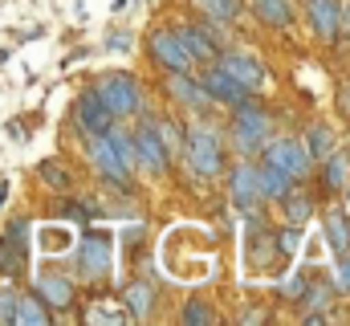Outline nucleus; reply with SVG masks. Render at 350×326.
Here are the masks:
<instances>
[{
    "label": "nucleus",
    "instance_id": "nucleus-1",
    "mask_svg": "<svg viewBox=\"0 0 350 326\" xmlns=\"http://www.w3.org/2000/svg\"><path fill=\"white\" fill-rule=\"evenodd\" d=\"M232 143H237V151L241 155H253V151H261L265 143H269V114L257 110L253 102H237V118H232Z\"/></svg>",
    "mask_w": 350,
    "mask_h": 326
},
{
    "label": "nucleus",
    "instance_id": "nucleus-2",
    "mask_svg": "<svg viewBox=\"0 0 350 326\" xmlns=\"http://www.w3.org/2000/svg\"><path fill=\"white\" fill-rule=\"evenodd\" d=\"M94 94L110 106V114H114V118H122V114H135V110H139V86H135V78H126V74H106V78H98Z\"/></svg>",
    "mask_w": 350,
    "mask_h": 326
},
{
    "label": "nucleus",
    "instance_id": "nucleus-3",
    "mask_svg": "<svg viewBox=\"0 0 350 326\" xmlns=\"http://www.w3.org/2000/svg\"><path fill=\"white\" fill-rule=\"evenodd\" d=\"M187 163H191V171L196 175H220V167H224V160H220V143H216V135L208 131V127H196L191 135H187Z\"/></svg>",
    "mask_w": 350,
    "mask_h": 326
},
{
    "label": "nucleus",
    "instance_id": "nucleus-4",
    "mask_svg": "<svg viewBox=\"0 0 350 326\" xmlns=\"http://www.w3.org/2000/svg\"><path fill=\"white\" fill-rule=\"evenodd\" d=\"M151 53H155V62L163 66V70H172V74H187L191 70V53H187V45H183V37H175L167 29H155L151 33Z\"/></svg>",
    "mask_w": 350,
    "mask_h": 326
},
{
    "label": "nucleus",
    "instance_id": "nucleus-5",
    "mask_svg": "<svg viewBox=\"0 0 350 326\" xmlns=\"http://www.w3.org/2000/svg\"><path fill=\"white\" fill-rule=\"evenodd\" d=\"M78 249V265H82V277H102V273H110V257H114V249L106 237H98V233H86L82 241H74Z\"/></svg>",
    "mask_w": 350,
    "mask_h": 326
},
{
    "label": "nucleus",
    "instance_id": "nucleus-6",
    "mask_svg": "<svg viewBox=\"0 0 350 326\" xmlns=\"http://www.w3.org/2000/svg\"><path fill=\"white\" fill-rule=\"evenodd\" d=\"M265 160L277 163L281 171H289L293 179L297 175H306L310 171V151H306V143H293V139H277V143H265Z\"/></svg>",
    "mask_w": 350,
    "mask_h": 326
},
{
    "label": "nucleus",
    "instance_id": "nucleus-7",
    "mask_svg": "<svg viewBox=\"0 0 350 326\" xmlns=\"http://www.w3.org/2000/svg\"><path fill=\"white\" fill-rule=\"evenodd\" d=\"M90 160L98 167V175H106L110 184H126V163L118 160V151H114V143H110L106 131L90 139Z\"/></svg>",
    "mask_w": 350,
    "mask_h": 326
},
{
    "label": "nucleus",
    "instance_id": "nucleus-8",
    "mask_svg": "<svg viewBox=\"0 0 350 326\" xmlns=\"http://www.w3.org/2000/svg\"><path fill=\"white\" fill-rule=\"evenodd\" d=\"M220 70H224L228 78L237 82L241 90H257V86L265 82V70H261V62H257V58H249V53H237V49L220 58Z\"/></svg>",
    "mask_w": 350,
    "mask_h": 326
},
{
    "label": "nucleus",
    "instance_id": "nucleus-9",
    "mask_svg": "<svg viewBox=\"0 0 350 326\" xmlns=\"http://www.w3.org/2000/svg\"><path fill=\"white\" fill-rule=\"evenodd\" d=\"M306 8H310V21H314L318 37L322 41H334L338 29H342V4L338 0H306Z\"/></svg>",
    "mask_w": 350,
    "mask_h": 326
},
{
    "label": "nucleus",
    "instance_id": "nucleus-10",
    "mask_svg": "<svg viewBox=\"0 0 350 326\" xmlns=\"http://www.w3.org/2000/svg\"><path fill=\"white\" fill-rule=\"evenodd\" d=\"M78 118H82V127H86L90 135H102V131H110V127H114L110 106H106L94 90H86V94L78 98Z\"/></svg>",
    "mask_w": 350,
    "mask_h": 326
},
{
    "label": "nucleus",
    "instance_id": "nucleus-11",
    "mask_svg": "<svg viewBox=\"0 0 350 326\" xmlns=\"http://www.w3.org/2000/svg\"><path fill=\"white\" fill-rule=\"evenodd\" d=\"M135 155L139 163L147 167V171H167V147L159 143V135L151 131V127H143V131H135Z\"/></svg>",
    "mask_w": 350,
    "mask_h": 326
},
{
    "label": "nucleus",
    "instance_id": "nucleus-12",
    "mask_svg": "<svg viewBox=\"0 0 350 326\" xmlns=\"http://www.w3.org/2000/svg\"><path fill=\"white\" fill-rule=\"evenodd\" d=\"M232 200H237V208H253L257 200H265L261 196V184H257V167H237L232 171Z\"/></svg>",
    "mask_w": 350,
    "mask_h": 326
},
{
    "label": "nucleus",
    "instance_id": "nucleus-13",
    "mask_svg": "<svg viewBox=\"0 0 350 326\" xmlns=\"http://www.w3.org/2000/svg\"><path fill=\"white\" fill-rule=\"evenodd\" d=\"M204 90H208V98H216V102H228V106H237V102L245 98V90H241L237 82L228 78V74H224L220 66L204 74Z\"/></svg>",
    "mask_w": 350,
    "mask_h": 326
},
{
    "label": "nucleus",
    "instance_id": "nucleus-14",
    "mask_svg": "<svg viewBox=\"0 0 350 326\" xmlns=\"http://www.w3.org/2000/svg\"><path fill=\"white\" fill-rule=\"evenodd\" d=\"M37 294H41V302H49V306H57V310L74 302V286H70L66 277H53V273L37 277Z\"/></svg>",
    "mask_w": 350,
    "mask_h": 326
},
{
    "label": "nucleus",
    "instance_id": "nucleus-15",
    "mask_svg": "<svg viewBox=\"0 0 350 326\" xmlns=\"http://www.w3.org/2000/svg\"><path fill=\"white\" fill-rule=\"evenodd\" d=\"M257 184H261V196H273V200H281V196L289 192L293 175H289V171H281L277 163H265V167H257Z\"/></svg>",
    "mask_w": 350,
    "mask_h": 326
},
{
    "label": "nucleus",
    "instance_id": "nucleus-16",
    "mask_svg": "<svg viewBox=\"0 0 350 326\" xmlns=\"http://www.w3.org/2000/svg\"><path fill=\"white\" fill-rule=\"evenodd\" d=\"M37 241H41V253L62 257V253H70V249H74V241H78V237H74L66 225H49V229H41V237H37Z\"/></svg>",
    "mask_w": 350,
    "mask_h": 326
},
{
    "label": "nucleus",
    "instance_id": "nucleus-17",
    "mask_svg": "<svg viewBox=\"0 0 350 326\" xmlns=\"http://www.w3.org/2000/svg\"><path fill=\"white\" fill-rule=\"evenodd\" d=\"M183 45H187V53L191 58H216V49H220V37H212L208 29H183Z\"/></svg>",
    "mask_w": 350,
    "mask_h": 326
},
{
    "label": "nucleus",
    "instance_id": "nucleus-18",
    "mask_svg": "<svg viewBox=\"0 0 350 326\" xmlns=\"http://www.w3.org/2000/svg\"><path fill=\"white\" fill-rule=\"evenodd\" d=\"M21 244L25 241H16V237H0V273H8V277H16L21 269H25V253H21Z\"/></svg>",
    "mask_w": 350,
    "mask_h": 326
},
{
    "label": "nucleus",
    "instance_id": "nucleus-19",
    "mask_svg": "<svg viewBox=\"0 0 350 326\" xmlns=\"http://www.w3.org/2000/svg\"><path fill=\"white\" fill-rule=\"evenodd\" d=\"M172 94L179 98V102H187V106H204V102H212V98H208V90H204V86H196L187 74H172Z\"/></svg>",
    "mask_w": 350,
    "mask_h": 326
},
{
    "label": "nucleus",
    "instance_id": "nucleus-20",
    "mask_svg": "<svg viewBox=\"0 0 350 326\" xmlns=\"http://www.w3.org/2000/svg\"><path fill=\"white\" fill-rule=\"evenodd\" d=\"M326 244L342 257V253H350V225L347 216H338V212H330L326 216Z\"/></svg>",
    "mask_w": 350,
    "mask_h": 326
},
{
    "label": "nucleus",
    "instance_id": "nucleus-21",
    "mask_svg": "<svg viewBox=\"0 0 350 326\" xmlns=\"http://www.w3.org/2000/svg\"><path fill=\"white\" fill-rule=\"evenodd\" d=\"M253 12L265 25H277V29L289 25V0H253Z\"/></svg>",
    "mask_w": 350,
    "mask_h": 326
},
{
    "label": "nucleus",
    "instance_id": "nucleus-22",
    "mask_svg": "<svg viewBox=\"0 0 350 326\" xmlns=\"http://www.w3.org/2000/svg\"><path fill=\"white\" fill-rule=\"evenodd\" d=\"M347 179H350V160L342 151H330L326 155V184L330 188H347Z\"/></svg>",
    "mask_w": 350,
    "mask_h": 326
},
{
    "label": "nucleus",
    "instance_id": "nucleus-23",
    "mask_svg": "<svg viewBox=\"0 0 350 326\" xmlns=\"http://www.w3.org/2000/svg\"><path fill=\"white\" fill-rule=\"evenodd\" d=\"M45 318H49V310H45L37 298H21V294H16V318H12V323L37 326V323H45Z\"/></svg>",
    "mask_w": 350,
    "mask_h": 326
},
{
    "label": "nucleus",
    "instance_id": "nucleus-24",
    "mask_svg": "<svg viewBox=\"0 0 350 326\" xmlns=\"http://www.w3.org/2000/svg\"><path fill=\"white\" fill-rule=\"evenodd\" d=\"M200 12H208L212 21H232L241 12V0H196Z\"/></svg>",
    "mask_w": 350,
    "mask_h": 326
},
{
    "label": "nucleus",
    "instance_id": "nucleus-25",
    "mask_svg": "<svg viewBox=\"0 0 350 326\" xmlns=\"http://www.w3.org/2000/svg\"><path fill=\"white\" fill-rule=\"evenodd\" d=\"M281 200H285V216H289L293 225H306V221L314 216V208H310V200H301V196H293V192H285Z\"/></svg>",
    "mask_w": 350,
    "mask_h": 326
},
{
    "label": "nucleus",
    "instance_id": "nucleus-26",
    "mask_svg": "<svg viewBox=\"0 0 350 326\" xmlns=\"http://www.w3.org/2000/svg\"><path fill=\"white\" fill-rule=\"evenodd\" d=\"M86 318H90V323H126V318H131V310H118V306L98 302V306H90Z\"/></svg>",
    "mask_w": 350,
    "mask_h": 326
},
{
    "label": "nucleus",
    "instance_id": "nucleus-27",
    "mask_svg": "<svg viewBox=\"0 0 350 326\" xmlns=\"http://www.w3.org/2000/svg\"><path fill=\"white\" fill-rule=\"evenodd\" d=\"M126 302H131V314H147L151 310V286H131Z\"/></svg>",
    "mask_w": 350,
    "mask_h": 326
},
{
    "label": "nucleus",
    "instance_id": "nucleus-28",
    "mask_svg": "<svg viewBox=\"0 0 350 326\" xmlns=\"http://www.w3.org/2000/svg\"><path fill=\"white\" fill-rule=\"evenodd\" d=\"M106 135H110V143H114V151H118V160L126 163V171H131V163H135V143H131V139H122L118 131H106Z\"/></svg>",
    "mask_w": 350,
    "mask_h": 326
},
{
    "label": "nucleus",
    "instance_id": "nucleus-29",
    "mask_svg": "<svg viewBox=\"0 0 350 326\" xmlns=\"http://www.w3.org/2000/svg\"><path fill=\"white\" fill-rule=\"evenodd\" d=\"M41 179L53 188H70V175L62 171V163H41Z\"/></svg>",
    "mask_w": 350,
    "mask_h": 326
},
{
    "label": "nucleus",
    "instance_id": "nucleus-30",
    "mask_svg": "<svg viewBox=\"0 0 350 326\" xmlns=\"http://www.w3.org/2000/svg\"><path fill=\"white\" fill-rule=\"evenodd\" d=\"M297 244H301V233H297V229H281V233H277V249H281L285 257L297 253Z\"/></svg>",
    "mask_w": 350,
    "mask_h": 326
},
{
    "label": "nucleus",
    "instance_id": "nucleus-31",
    "mask_svg": "<svg viewBox=\"0 0 350 326\" xmlns=\"http://www.w3.org/2000/svg\"><path fill=\"white\" fill-rule=\"evenodd\" d=\"M306 151H310V155H314V151H330V131H326V127H314V131H310V147H306Z\"/></svg>",
    "mask_w": 350,
    "mask_h": 326
},
{
    "label": "nucleus",
    "instance_id": "nucleus-32",
    "mask_svg": "<svg viewBox=\"0 0 350 326\" xmlns=\"http://www.w3.org/2000/svg\"><path fill=\"white\" fill-rule=\"evenodd\" d=\"M12 318H16V294L4 290L0 294V323H12Z\"/></svg>",
    "mask_w": 350,
    "mask_h": 326
},
{
    "label": "nucleus",
    "instance_id": "nucleus-33",
    "mask_svg": "<svg viewBox=\"0 0 350 326\" xmlns=\"http://www.w3.org/2000/svg\"><path fill=\"white\" fill-rule=\"evenodd\" d=\"M183 323H191V326L212 323V310H208V306H200V302H191V306H187V314H183Z\"/></svg>",
    "mask_w": 350,
    "mask_h": 326
},
{
    "label": "nucleus",
    "instance_id": "nucleus-34",
    "mask_svg": "<svg viewBox=\"0 0 350 326\" xmlns=\"http://www.w3.org/2000/svg\"><path fill=\"white\" fill-rule=\"evenodd\" d=\"M330 294H334V290H330V286H314V290H310V298H306V302H310V306H326V302H330Z\"/></svg>",
    "mask_w": 350,
    "mask_h": 326
},
{
    "label": "nucleus",
    "instance_id": "nucleus-35",
    "mask_svg": "<svg viewBox=\"0 0 350 326\" xmlns=\"http://www.w3.org/2000/svg\"><path fill=\"white\" fill-rule=\"evenodd\" d=\"M338 286L350 290V257H347V253H342V265H338Z\"/></svg>",
    "mask_w": 350,
    "mask_h": 326
},
{
    "label": "nucleus",
    "instance_id": "nucleus-36",
    "mask_svg": "<svg viewBox=\"0 0 350 326\" xmlns=\"http://www.w3.org/2000/svg\"><path fill=\"white\" fill-rule=\"evenodd\" d=\"M342 25H347V33H350V4L342 8Z\"/></svg>",
    "mask_w": 350,
    "mask_h": 326
},
{
    "label": "nucleus",
    "instance_id": "nucleus-37",
    "mask_svg": "<svg viewBox=\"0 0 350 326\" xmlns=\"http://www.w3.org/2000/svg\"><path fill=\"white\" fill-rule=\"evenodd\" d=\"M4 196H8V184H0V204H4Z\"/></svg>",
    "mask_w": 350,
    "mask_h": 326
},
{
    "label": "nucleus",
    "instance_id": "nucleus-38",
    "mask_svg": "<svg viewBox=\"0 0 350 326\" xmlns=\"http://www.w3.org/2000/svg\"><path fill=\"white\" fill-rule=\"evenodd\" d=\"M347 208H350V179H347Z\"/></svg>",
    "mask_w": 350,
    "mask_h": 326
}]
</instances>
